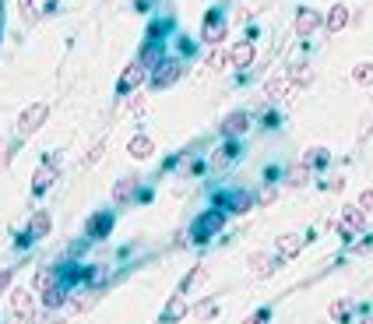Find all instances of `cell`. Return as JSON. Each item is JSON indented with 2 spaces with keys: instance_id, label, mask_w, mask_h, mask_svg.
Wrapping results in <instances>:
<instances>
[{
  "instance_id": "6da1fadb",
  "label": "cell",
  "mask_w": 373,
  "mask_h": 324,
  "mask_svg": "<svg viewBox=\"0 0 373 324\" xmlns=\"http://www.w3.org/2000/svg\"><path fill=\"white\" fill-rule=\"evenodd\" d=\"M222 226H226V212H222V208H204V212L194 219V226H191V237H194L198 244H208L215 233H222Z\"/></svg>"
},
{
  "instance_id": "7a4b0ae2",
  "label": "cell",
  "mask_w": 373,
  "mask_h": 324,
  "mask_svg": "<svg viewBox=\"0 0 373 324\" xmlns=\"http://www.w3.org/2000/svg\"><path fill=\"white\" fill-rule=\"evenodd\" d=\"M338 233L341 237H359V233H366V212L359 208V204H341V219H338Z\"/></svg>"
},
{
  "instance_id": "3957f363",
  "label": "cell",
  "mask_w": 373,
  "mask_h": 324,
  "mask_svg": "<svg viewBox=\"0 0 373 324\" xmlns=\"http://www.w3.org/2000/svg\"><path fill=\"white\" fill-rule=\"evenodd\" d=\"M46 116H50V106L46 102H32L21 116H18V138H28V134H36L43 124H46Z\"/></svg>"
},
{
  "instance_id": "277c9868",
  "label": "cell",
  "mask_w": 373,
  "mask_h": 324,
  "mask_svg": "<svg viewBox=\"0 0 373 324\" xmlns=\"http://www.w3.org/2000/svg\"><path fill=\"white\" fill-rule=\"evenodd\" d=\"M56 173H60V159H56V155H46V159L39 162V169L32 173V194H36V197H39V194H46V191L53 187Z\"/></svg>"
},
{
  "instance_id": "5b68a950",
  "label": "cell",
  "mask_w": 373,
  "mask_h": 324,
  "mask_svg": "<svg viewBox=\"0 0 373 324\" xmlns=\"http://www.w3.org/2000/svg\"><path fill=\"white\" fill-rule=\"evenodd\" d=\"M226 32H229V21H226V14L219 11V8H215V11H208L204 14V25H201V39L204 43H222L226 39Z\"/></svg>"
},
{
  "instance_id": "8992f818",
  "label": "cell",
  "mask_w": 373,
  "mask_h": 324,
  "mask_svg": "<svg viewBox=\"0 0 373 324\" xmlns=\"http://www.w3.org/2000/svg\"><path fill=\"white\" fill-rule=\"evenodd\" d=\"M113 222H116V212H113V208L96 212V215L88 219V226H85V237H88V240H106L109 229H113Z\"/></svg>"
},
{
  "instance_id": "52a82bcc",
  "label": "cell",
  "mask_w": 373,
  "mask_h": 324,
  "mask_svg": "<svg viewBox=\"0 0 373 324\" xmlns=\"http://www.w3.org/2000/svg\"><path fill=\"white\" fill-rule=\"evenodd\" d=\"M50 226H53V219H50V212H32V219H28V229H25V237L18 240L21 247L25 244H36V240H43V237H50Z\"/></svg>"
},
{
  "instance_id": "ba28073f",
  "label": "cell",
  "mask_w": 373,
  "mask_h": 324,
  "mask_svg": "<svg viewBox=\"0 0 373 324\" xmlns=\"http://www.w3.org/2000/svg\"><path fill=\"white\" fill-rule=\"evenodd\" d=\"M180 74H183V67L176 61H162L159 67L151 71V88H155V92H162V88H169V85L180 81Z\"/></svg>"
},
{
  "instance_id": "9c48e42d",
  "label": "cell",
  "mask_w": 373,
  "mask_h": 324,
  "mask_svg": "<svg viewBox=\"0 0 373 324\" xmlns=\"http://www.w3.org/2000/svg\"><path fill=\"white\" fill-rule=\"evenodd\" d=\"M317 28H321V11H314V8H299L296 11V36L299 39H314Z\"/></svg>"
},
{
  "instance_id": "30bf717a",
  "label": "cell",
  "mask_w": 373,
  "mask_h": 324,
  "mask_svg": "<svg viewBox=\"0 0 373 324\" xmlns=\"http://www.w3.org/2000/svg\"><path fill=\"white\" fill-rule=\"evenodd\" d=\"M166 61V56H162V39H148L145 46H141V53H138V64L145 67V71H155V67H159Z\"/></svg>"
},
{
  "instance_id": "8fae6325",
  "label": "cell",
  "mask_w": 373,
  "mask_h": 324,
  "mask_svg": "<svg viewBox=\"0 0 373 324\" xmlns=\"http://www.w3.org/2000/svg\"><path fill=\"white\" fill-rule=\"evenodd\" d=\"M219 204H226L229 212L243 215V212H251L254 204H257V197H254V194H246V191H233V194H219Z\"/></svg>"
},
{
  "instance_id": "7c38bea8",
  "label": "cell",
  "mask_w": 373,
  "mask_h": 324,
  "mask_svg": "<svg viewBox=\"0 0 373 324\" xmlns=\"http://www.w3.org/2000/svg\"><path fill=\"white\" fill-rule=\"evenodd\" d=\"M145 74H148V71H145V67H141V64L134 61V64H131L127 71L120 74V81H116V96H131L134 88H138V85L145 81Z\"/></svg>"
},
{
  "instance_id": "4fadbf2b",
  "label": "cell",
  "mask_w": 373,
  "mask_h": 324,
  "mask_svg": "<svg viewBox=\"0 0 373 324\" xmlns=\"http://www.w3.org/2000/svg\"><path fill=\"white\" fill-rule=\"evenodd\" d=\"M246 127H251V113H243V109L229 113L226 120H222V134H226V141H233V138L246 134Z\"/></svg>"
},
{
  "instance_id": "5bb4252c",
  "label": "cell",
  "mask_w": 373,
  "mask_h": 324,
  "mask_svg": "<svg viewBox=\"0 0 373 324\" xmlns=\"http://www.w3.org/2000/svg\"><path fill=\"white\" fill-rule=\"evenodd\" d=\"M11 314H14V317H36L32 289H14V292H11Z\"/></svg>"
},
{
  "instance_id": "9a60e30c",
  "label": "cell",
  "mask_w": 373,
  "mask_h": 324,
  "mask_svg": "<svg viewBox=\"0 0 373 324\" xmlns=\"http://www.w3.org/2000/svg\"><path fill=\"white\" fill-rule=\"evenodd\" d=\"M239 159V144L236 141H226V144H219V149H215V155H211V169L215 173H222L229 162H236Z\"/></svg>"
},
{
  "instance_id": "2e32d148",
  "label": "cell",
  "mask_w": 373,
  "mask_h": 324,
  "mask_svg": "<svg viewBox=\"0 0 373 324\" xmlns=\"http://www.w3.org/2000/svg\"><path fill=\"white\" fill-rule=\"evenodd\" d=\"M303 240H306V237H299V233H282V237L275 240L278 257H282V261H286V257H296V254L303 250Z\"/></svg>"
},
{
  "instance_id": "e0dca14e",
  "label": "cell",
  "mask_w": 373,
  "mask_h": 324,
  "mask_svg": "<svg viewBox=\"0 0 373 324\" xmlns=\"http://www.w3.org/2000/svg\"><path fill=\"white\" fill-rule=\"evenodd\" d=\"M127 152H131V159L145 162V159H151V155H155V141H151L148 134H134V138L127 141Z\"/></svg>"
},
{
  "instance_id": "ac0fdd59",
  "label": "cell",
  "mask_w": 373,
  "mask_h": 324,
  "mask_svg": "<svg viewBox=\"0 0 373 324\" xmlns=\"http://www.w3.org/2000/svg\"><path fill=\"white\" fill-rule=\"evenodd\" d=\"M186 310H191V307H186V296H180V292H173V300L162 307V324H176V321H183L186 317Z\"/></svg>"
},
{
  "instance_id": "d6986e66",
  "label": "cell",
  "mask_w": 373,
  "mask_h": 324,
  "mask_svg": "<svg viewBox=\"0 0 373 324\" xmlns=\"http://www.w3.org/2000/svg\"><path fill=\"white\" fill-rule=\"evenodd\" d=\"M229 64H233V67H251V64H254V43H251V39H239V43L229 50Z\"/></svg>"
},
{
  "instance_id": "ffe728a7",
  "label": "cell",
  "mask_w": 373,
  "mask_h": 324,
  "mask_svg": "<svg viewBox=\"0 0 373 324\" xmlns=\"http://www.w3.org/2000/svg\"><path fill=\"white\" fill-rule=\"evenodd\" d=\"M246 264H251V272H254L257 279H268V275L278 268V264H282V257H278V261H271L268 254H261V250H257V254H251V257H246Z\"/></svg>"
},
{
  "instance_id": "44dd1931",
  "label": "cell",
  "mask_w": 373,
  "mask_h": 324,
  "mask_svg": "<svg viewBox=\"0 0 373 324\" xmlns=\"http://www.w3.org/2000/svg\"><path fill=\"white\" fill-rule=\"evenodd\" d=\"M345 25H349V8H345V4H334V8L328 11V18H324V28H328L331 36H338Z\"/></svg>"
},
{
  "instance_id": "7402d4cb",
  "label": "cell",
  "mask_w": 373,
  "mask_h": 324,
  "mask_svg": "<svg viewBox=\"0 0 373 324\" xmlns=\"http://www.w3.org/2000/svg\"><path fill=\"white\" fill-rule=\"evenodd\" d=\"M67 303H71V292H67L64 282L53 285L50 292H43V307H46V310H60V307H67Z\"/></svg>"
},
{
  "instance_id": "603a6c76",
  "label": "cell",
  "mask_w": 373,
  "mask_h": 324,
  "mask_svg": "<svg viewBox=\"0 0 373 324\" xmlns=\"http://www.w3.org/2000/svg\"><path fill=\"white\" fill-rule=\"evenodd\" d=\"M134 197H138V176H123V180L113 187V201L116 204H127Z\"/></svg>"
},
{
  "instance_id": "cb8c5ba5",
  "label": "cell",
  "mask_w": 373,
  "mask_h": 324,
  "mask_svg": "<svg viewBox=\"0 0 373 324\" xmlns=\"http://www.w3.org/2000/svg\"><path fill=\"white\" fill-rule=\"evenodd\" d=\"M296 92V85L289 81V78H271L268 85H264V96L268 99H289Z\"/></svg>"
},
{
  "instance_id": "d4e9b609",
  "label": "cell",
  "mask_w": 373,
  "mask_h": 324,
  "mask_svg": "<svg viewBox=\"0 0 373 324\" xmlns=\"http://www.w3.org/2000/svg\"><path fill=\"white\" fill-rule=\"evenodd\" d=\"M204 282H208V268H204V264H198V268H191V275H186V279L180 282L176 292H180V296H186V292H194V289L204 285Z\"/></svg>"
},
{
  "instance_id": "484cf974",
  "label": "cell",
  "mask_w": 373,
  "mask_h": 324,
  "mask_svg": "<svg viewBox=\"0 0 373 324\" xmlns=\"http://www.w3.org/2000/svg\"><path fill=\"white\" fill-rule=\"evenodd\" d=\"M349 314H352V300H334V303L328 307V317H331L334 324H345Z\"/></svg>"
},
{
  "instance_id": "4316f807",
  "label": "cell",
  "mask_w": 373,
  "mask_h": 324,
  "mask_svg": "<svg viewBox=\"0 0 373 324\" xmlns=\"http://www.w3.org/2000/svg\"><path fill=\"white\" fill-rule=\"evenodd\" d=\"M328 149H306V155H303V166L306 169H324L328 166Z\"/></svg>"
},
{
  "instance_id": "83f0119b",
  "label": "cell",
  "mask_w": 373,
  "mask_h": 324,
  "mask_svg": "<svg viewBox=\"0 0 373 324\" xmlns=\"http://www.w3.org/2000/svg\"><path fill=\"white\" fill-rule=\"evenodd\" d=\"M53 285H60V272H53V268H43L39 275H36V292H50Z\"/></svg>"
},
{
  "instance_id": "f1b7e54d",
  "label": "cell",
  "mask_w": 373,
  "mask_h": 324,
  "mask_svg": "<svg viewBox=\"0 0 373 324\" xmlns=\"http://www.w3.org/2000/svg\"><path fill=\"white\" fill-rule=\"evenodd\" d=\"M306 180H310V169H306L303 162H299V166H292V169L286 173V187H292V191H296V187H303Z\"/></svg>"
},
{
  "instance_id": "f546056e",
  "label": "cell",
  "mask_w": 373,
  "mask_h": 324,
  "mask_svg": "<svg viewBox=\"0 0 373 324\" xmlns=\"http://www.w3.org/2000/svg\"><path fill=\"white\" fill-rule=\"evenodd\" d=\"M215 314H219V300H201L194 307V317H201V321H211Z\"/></svg>"
},
{
  "instance_id": "4dcf8cb0",
  "label": "cell",
  "mask_w": 373,
  "mask_h": 324,
  "mask_svg": "<svg viewBox=\"0 0 373 324\" xmlns=\"http://www.w3.org/2000/svg\"><path fill=\"white\" fill-rule=\"evenodd\" d=\"M204 64H208L211 71H222V67L229 64V53H226V50H211V53H208V61H204Z\"/></svg>"
},
{
  "instance_id": "1f68e13d",
  "label": "cell",
  "mask_w": 373,
  "mask_h": 324,
  "mask_svg": "<svg viewBox=\"0 0 373 324\" xmlns=\"http://www.w3.org/2000/svg\"><path fill=\"white\" fill-rule=\"evenodd\" d=\"M352 81H356V85H373V64H359V67L352 71Z\"/></svg>"
},
{
  "instance_id": "d6a6232c",
  "label": "cell",
  "mask_w": 373,
  "mask_h": 324,
  "mask_svg": "<svg viewBox=\"0 0 373 324\" xmlns=\"http://www.w3.org/2000/svg\"><path fill=\"white\" fill-rule=\"evenodd\" d=\"M356 204H359V208H363V212H366V215H373V191H370V187H366V191H363V194H359V201H356Z\"/></svg>"
},
{
  "instance_id": "836d02e7",
  "label": "cell",
  "mask_w": 373,
  "mask_h": 324,
  "mask_svg": "<svg viewBox=\"0 0 373 324\" xmlns=\"http://www.w3.org/2000/svg\"><path fill=\"white\" fill-rule=\"evenodd\" d=\"M268 317H271V310H268V307H261L257 314H251V317H246L243 324H268Z\"/></svg>"
},
{
  "instance_id": "e575fe53",
  "label": "cell",
  "mask_w": 373,
  "mask_h": 324,
  "mask_svg": "<svg viewBox=\"0 0 373 324\" xmlns=\"http://www.w3.org/2000/svg\"><path fill=\"white\" fill-rule=\"evenodd\" d=\"M11 279H14V268H4V272H0V292H8Z\"/></svg>"
},
{
  "instance_id": "d590c367",
  "label": "cell",
  "mask_w": 373,
  "mask_h": 324,
  "mask_svg": "<svg viewBox=\"0 0 373 324\" xmlns=\"http://www.w3.org/2000/svg\"><path fill=\"white\" fill-rule=\"evenodd\" d=\"M8 159H11V144H0V166H8Z\"/></svg>"
},
{
  "instance_id": "8d00e7d4",
  "label": "cell",
  "mask_w": 373,
  "mask_h": 324,
  "mask_svg": "<svg viewBox=\"0 0 373 324\" xmlns=\"http://www.w3.org/2000/svg\"><path fill=\"white\" fill-rule=\"evenodd\" d=\"M134 8H138V11H141V14H145V11H148V8H151V0H134Z\"/></svg>"
},
{
  "instance_id": "74e56055",
  "label": "cell",
  "mask_w": 373,
  "mask_h": 324,
  "mask_svg": "<svg viewBox=\"0 0 373 324\" xmlns=\"http://www.w3.org/2000/svg\"><path fill=\"white\" fill-rule=\"evenodd\" d=\"M11 324H36V317H11Z\"/></svg>"
},
{
  "instance_id": "f35d334b",
  "label": "cell",
  "mask_w": 373,
  "mask_h": 324,
  "mask_svg": "<svg viewBox=\"0 0 373 324\" xmlns=\"http://www.w3.org/2000/svg\"><path fill=\"white\" fill-rule=\"evenodd\" d=\"M363 324H373V317H366V321H363Z\"/></svg>"
},
{
  "instance_id": "ab89813d",
  "label": "cell",
  "mask_w": 373,
  "mask_h": 324,
  "mask_svg": "<svg viewBox=\"0 0 373 324\" xmlns=\"http://www.w3.org/2000/svg\"><path fill=\"white\" fill-rule=\"evenodd\" d=\"M0 8H4V4H0Z\"/></svg>"
}]
</instances>
